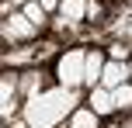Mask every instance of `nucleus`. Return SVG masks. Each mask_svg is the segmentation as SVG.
Instances as JSON below:
<instances>
[{"instance_id":"1","label":"nucleus","mask_w":132,"mask_h":128,"mask_svg":"<svg viewBox=\"0 0 132 128\" xmlns=\"http://www.w3.org/2000/svg\"><path fill=\"white\" fill-rule=\"evenodd\" d=\"M77 90L70 87H56V90H45L38 97H28L24 101V121L31 128H52L56 121H63L66 114L77 111Z\"/></svg>"},{"instance_id":"2","label":"nucleus","mask_w":132,"mask_h":128,"mask_svg":"<svg viewBox=\"0 0 132 128\" xmlns=\"http://www.w3.org/2000/svg\"><path fill=\"white\" fill-rule=\"evenodd\" d=\"M84 69H87V52H84V48H70V52H63L59 62H56L59 87L80 90V87H84Z\"/></svg>"},{"instance_id":"3","label":"nucleus","mask_w":132,"mask_h":128,"mask_svg":"<svg viewBox=\"0 0 132 128\" xmlns=\"http://www.w3.org/2000/svg\"><path fill=\"white\" fill-rule=\"evenodd\" d=\"M35 31H38V28H35L31 21L24 17V11H7V17H4V38H7V42L31 38Z\"/></svg>"},{"instance_id":"4","label":"nucleus","mask_w":132,"mask_h":128,"mask_svg":"<svg viewBox=\"0 0 132 128\" xmlns=\"http://www.w3.org/2000/svg\"><path fill=\"white\" fill-rule=\"evenodd\" d=\"M104 52H97V48H90L87 52V69H84V87L87 90H94V87H101V76H104Z\"/></svg>"},{"instance_id":"5","label":"nucleus","mask_w":132,"mask_h":128,"mask_svg":"<svg viewBox=\"0 0 132 128\" xmlns=\"http://www.w3.org/2000/svg\"><path fill=\"white\" fill-rule=\"evenodd\" d=\"M122 83H129V62L108 59L104 62V76H101V87H104V90H115V87H122Z\"/></svg>"},{"instance_id":"6","label":"nucleus","mask_w":132,"mask_h":128,"mask_svg":"<svg viewBox=\"0 0 132 128\" xmlns=\"http://www.w3.org/2000/svg\"><path fill=\"white\" fill-rule=\"evenodd\" d=\"M87 107H90L97 118H104V114H111V111H118V107H115L111 90H104V87H94V90H90V97H87Z\"/></svg>"},{"instance_id":"7","label":"nucleus","mask_w":132,"mask_h":128,"mask_svg":"<svg viewBox=\"0 0 132 128\" xmlns=\"http://www.w3.org/2000/svg\"><path fill=\"white\" fill-rule=\"evenodd\" d=\"M59 14H63L66 24H77V21H84V17H87V0H63Z\"/></svg>"},{"instance_id":"8","label":"nucleus","mask_w":132,"mask_h":128,"mask_svg":"<svg viewBox=\"0 0 132 128\" xmlns=\"http://www.w3.org/2000/svg\"><path fill=\"white\" fill-rule=\"evenodd\" d=\"M70 128H97V114L90 107H77L70 114Z\"/></svg>"},{"instance_id":"9","label":"nucleus","mask_w":132,"mask_h":128,"mask_svg":"<svg viewBox=\"0 0 132 128\" xmlns=\"http://www.w3.org/2000/svg\"><path fill=\"white\" fill-rule=\"evenodd\" d=\"M21 11H24V17L31 21L35 28H42V24H45V17H49V11H45V7L38 4V0H31V4H24Z\"/></svg>"},{"instance_id":"10","label":"nucleus","mask_w":132,"mask_h":128,"mask_svg":"<svg viewBox=\"0 0 132 128\" xmlns=\"http://www.w3.org/2000/svg\"><path fill=\"white\" fill-rule=\"evenodd\" d=\"M111 97H115V107H118V111L132 107V80H129V83H122V87H115V90H111Z\"/></svg>"},{"instance_id":"11","label":"nucleus","mask_w":132,"mask_h":128,"mask_svg":"<svg viewBox=\"0 0 132 128\" xmlns=\"http://www.w3.org/2000/svg\"><path fill=\"white\" fill-rule=\"evenodd\" d=\"M21 90H24V97H38V94H42L38 73H24V76H21Z\"/></svg>"},{"instance_id":"12","label":"nucleus","mask_w":132,"mask_h":128,"mask_svg":"<svg viewBox=\"0 0 132 128\" xmlns=\"http://www.w3.org/2000/svg\"><path fill=\"white\" fill-rule=\"evenodd\" d=\"M111 59H122V62H125V59H129V48H125V45H115V48H111Z\"/></svg>"},{"instance_id":"13","label":"nucleus","mask_w":132,"mask_h":128,"mask_svg":"<svg viewBox=\"0 0 132 128\" xmlns=\"http://www.w3.org/2000/svg\"><path fill=\"white\" fill-rule=\"evenodd\" d=\"M97 14H101V4L97 0H87V17H97Z\"/></svg>"},{"instance_id":"14","label":"nucleus","mask_w":132,"mask_h":128,"mask_svg":"<svg viewBox=\"0 0 132 128\" xmlns=\"http://www.w3.org/2000/svg\"><path fill=\"white\" fill-rule=\"evenodd\" d=\"M38 4H42V7H45V11H49V14H52V11H59V7H63V0H38Z\"/></svg>"},{"instance_id":"15","label":"nucleus","mask_w":132,"mask_h":128,"mask_svg":"<svg viewBox=\"0 0 132 128\" xmlns=\"http://www.w3.org/2000/svg\"><path fill=\"white\" fill-rule=\"evenodd\" d=\"M11 128H31V125H28V121H14Z\"/></svg>"},{"instance_id":"16","label":"nucleus","mask_w":132,"mask_h":128,"mask_svg":"<svg viewBox=\"0 0 132 128\" xmlns=\"http://www.w3.org/2000/svg\"><path fill=\"white\" fill-rule=\"evenodd\" d=\"M129 80H132V62H129Z\"/></svg>"}]
</instances>
